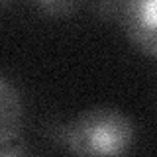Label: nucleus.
Here are the masks:
<instances>
[{
    "instance_id": "2",
    "label": "nucleus",
    "mask_w": 157,
    "mask_h": 157,
    "mask_svg": "<svg viewBox=\"0 0 157 157\" xmlns=\"http://www.w3.org/2000/svg\"><path fill=\"white\" fill-rule=\"evenodd\" d=\"M118 24L137 51L157 57V0H126Z\"/></svg>"
},
{
    "instance_id": "6",
    "label": "nucleus",
    "mask_w": 157,
    "mask_h": 157,
    "mask_svg": "<svg viewBox=\"0 0 157 157\" xmlns=\"http://www.w3.org/2000/svg\"><path fill=\"white\" fill-rule=\"evenodd\" d=\"M0 2H2V4H8V2H10V0H0Z\"/></svg>"
},
{
    "instance_id": "3",
    "label": "nucleus",
    "mask_w": 157,
    "mask_h": 157,
    "mask_svg": "<svg viewBox=\"0 0 157 157\" xmlns=\"http://www.w3.org/2000/svg\"><path fill=\"white\" fill-rule=\"evenodd\" d=\"M24 126V104L18 88L6 77L0 78V145L20 140Z\"/></svg>"
},
{
    "instance_id": "4",
    "label": "nucleus",
    "mask_w": 157,
    "mask_h": 157,
    "mask_svg": "<svg viewBox=\"0 0 157 157\" xmlns=\"http://www.w3.org/2000/svg\"><path fill=\"white\" fill-rule=\"evenodd\" d=\"M39 14L47 18H71L85 0H29Z\"/></svg>"
},
{
    "instance_id": "5",
    "label": "nucleus",
    "mask_w": 157,
    "mask_h": 157,
    "mask_svg": "<svg viewBox=\"0 0 157 157\" xmlns=\"http://www.w3.org/2000/svg\"><path fill=\"white\" fill-rule=\"evenodd\" d=\"M126 0H94L92 2V12L102 20H114L120 22L122 12H124Z\"/></svg>"
},
{
    "instance_id": "1",
    "label": "nucleus",
    "mask_w": 157,
    "mask_h": 157,
    "mask_svg": "<svg viewBox=\"0 0 157 157\" xmlns=\"http://www.w3.org/2000/svg\"><path fill=\"white\" fill-rule=\"evenodd\" d=\"M134 124L110 106L85 110L61 128L59 141L75 155H124L134 144Z\"/></svg>"
}]
</instances>
